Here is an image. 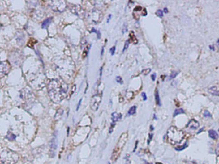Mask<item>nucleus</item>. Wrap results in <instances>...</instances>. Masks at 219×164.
<instances>
[{
	"label": "nucleus",
	"instance_id": "1",
	"mask_svg": "<svg viewBox=\"0 0 219 164\" xmlns=\"http://www.w3.org/2000/svg\"><path fill=\"white\" fill-rule=\"evenodd\" d=\"M184 132L174 126L170 127L167 131V140L172 145L180 143L184 139Z\"/></svg>",
	"mask_w": 219,
	"mask_h": 164
},
{
	"label": "nucleus",
	"instance_id": "2",
	"mask_svg": "<svg viewBox=\"0 0 219 164\" xmlns=\"http://www.w3.org/2000/svg\"><path fill=\"white\" fill-rule=\"evenodd\" d=\"M19 157L17 154L11 150H5L0 154V164H15Z\"/></svg>",
	"mask_w": 219,
	"mask_h": 164
},
{
	"label": "nucleus",
	"instance_id": "3",
	"mask_svg": "<svg viewBox=\"0 0 219 164\" xmlns=\"http://www.w3.org/2000/svg\"><path fill=\"white\" fill-rule=\"evenodd\" d=\"M127 139H128L127 133H123L122 135L121 136L119 141H118V144H117V146H119V147H117L116 148V149L114 150L113 153L112 159L114 161H115L118 159V158H119L121 149L126 144Z\"/></svg>",
	"mask_w": 219,
	"mask_h": 164
},
{
	"label": "nucleus",
	"instance_id": "4",
	"mask_svg": "<svg viewBox=\"0 0 219 164\" xmlns=\"http://www.w3.org/2000/svg\"><path fill=\"white\" fill-rule=\"evenodd\" d=\"M11 69V66L6 61H4L0 63V78L5 76L9 72Z\"/></svg>",
	"mask_w": 219,
	"mask_h": 164
},
{
	"label": "nucleus",
	"instance_id": "5",
	"mask_svg": "<svg viewBox=\"0 0 219 164\" xmlns=\"http://www.w3.org/2000/svg\"><path fill=\"white\" fill-rule=\"evenodd\" d=\"M199 126V123L197 120L192 119V120H190L188 124L187 125V127L191 128V129H197Z\"/></svg>",
	"mask_w": 219,
	"mask_h": 164
},
{
	"label": "nucleus",
	"instance_id": "6",
	"mask_svg": "<svg viewBox=\"0 0 219 164\" xmlns=\"http://www.w3.org/2000/svg\"><path fill=\"white\" fill-rule=\"evenodd\" d=\"M93 99L91 102V108L94 111H96L99 107L101 102V99H98V100L96 99L97 100H96V99L94 98Z\"/></svg>",
	"mask_w": 219,
	"mask_h": 164
},
{
	"label": "nucleus",
	"instance_id": "7",
	"mask_svg": "<svg viewBox=\"0 0 219 164\" xmlns=\"http://www.w3.org/2000/svg\"><path fill=\"white\" fill-rule=\"evenodd\" d=\"M130 41H131L134 44H137L138 42V40H137L136 36L135 35V32L134 31H131L129 34Z\"/></svg>",
	"mask_w": 219,
	"mask_h": 164
},
{
	"label": "nucleus",
	"instance_id": "8",
	"mask_svg": "<svg viewBox=\"0 0 219 164\" xmlns=\"http://www.w3.org/2000/svg\"><path fill=\"white\" fill-rule=\"evenodd\" d=\"M209 93L214 96L219 95L218 88L216 86H214L210 88L208 90Z\"/></svg>",
	"mask_w": 219,
	"mask_h": 164
},
{
	"label": "nucleus",
	"instance_id": "9",
	"mask_svg": "<svg viewBox=\"0 0 219 164\" xmlns=\"http://www.w3.org/2000/svg\"><path fill=\"white\" fill-rule=\"evenodd\" d=\"M122 115L121 114H118L116 112H114L112 114V119L113 120V123H115L116 121H118L122 118Z\"/></svg>",
	"mask_w": 219,
	"mask_h": 164
},
{
	"label": "nucleus",
	"instance_id": "10",
	"mask_svg": "<svg viewBox=\"0 0 219 164\" xmlns=\"http://www.w3.org/2000/svg\"><path fill=\"white\" fill-rule=\"evenodd\" d=\"M208 134L210 138L212 139L216 140L218 138L219 136L217 132L213 129H210L209 130Z\"/></svg>",
	"mask_w": 219,
	"mask_h": 164
},
{
	"label": "nucleus",
	"instance_id": "11",
	"mask_svg": "<svg viewBox=\"0 0 219 164\" xmlns=\"http://www.w3.org/2000/svg\"><path fill=\"white\" fill-rule=\"evenodd\" d=\"M57 148V142L56 139L55 138H53L51 141V150L53 151V153L54 151H55Z\"/></svg>",
	"mask_w": 219,
	"mask_h": 164
},
{
	"label": "nucleus",
	"instance_id": "12",
	"mask_svg": "<svg viewBox=\"0 0 219 164\" xmlns=\"http://www.w3.org/2000/svg\"><path fill=\"white\" fill-rule=\"evenodd\" d=\"M52 21V18H49L47 19H46L45 20L43 23H42V28L46 29L49 26L50 23H51Z\"/></svg>",
	"mask_w": 219,
	"mask_h": 164
},
{
	"label": "nucleus",
	"instance_id": "13",
	"mask_svg": "<svg viewBox=\"0 0 219 164\" xmlns=\"http://www.w3.org/2000/svg\"><path fill=\"white\" fill-rule=\"evenodd\" d=\"M155 101H156V103L158 105L161 106V100L160 98L159 92H158V90H156L155 91Z\"/></svg>",
	"mask_w": 219,
	"mask_h": 164
},
{
	"label": "nucleus",
	"instance_id": "14",
	"mask_svg": "<svg viewBox=\"0 0 219 164\" xmlns=\"http://www.w3.org/2000/svg\"><path fill=\"white\" fill-rule=\"evenodd\" d=\"M182 113H184V109H176L174 112V117L176 116L177 115Z\"/></svg>",
	"mask_w": 219,
	"mask_h": 164
},
{
	"label": "nucleus",
	"instance_id": "15",
	"mask_svg": "<svg viewBox=\"0 0 219 164\" xmlns=\"http://www.w3.org/2000/svg\"><path fill=\"white\" fill-rule=\"evenodd\" d=\"M136 109L137 107L135 106H133L130 109L129 111H128V114L129 115H133L135 114L136 113Z\"/></svg>",
	"mask_w": 219,
	"mask_h": 164
},
{
	"label": "nucleus",
	"instance_id": "16",
	"mask_svg": "<svg viewBox=\"0 0 219 164\" xmlns=\"http://www.w3.org/2000/svg\"><path fill=\"white\" fill-rule=\"evenodd\" d=\"M178 74V72L176 71H172V73H171L170 75V80H171V79L175 78L177 77V76Z\"/></svg>",
	"mask_w": 219,
	"mask_h": 164
},
{
	"label": "nucleus",
	"instance_id": "17",
	"mask_svg": "<svg viewBox=\"0 0 219 164\" xmlns=\"http://www.w3.org/2000/svg\"><path fill=\"white\" fill-rule=\"evenodd\" d=\"M151 71V69H150V68H148V69H145L143 70L142 71V73L144 75L146 76L149 74Z\"/></svg>",
	"mask_w": 219,
	"mask_h": 164
},
{
	"label": "nucleus",
	"instance_id": "18",
	"mask_svg": "<svg viewBox=\"0 0 219 164\" xmlns=\"http://www.w3.org/2000/svg\"><path fill=\"white\" fill-rule=\"evenodd\" d=\"M156 14L157 16L159 17L160 18H162L163 16H164L163 11L161 10L160 9L156 11Z\"/></svg>",
	"mask_w": 219,
	"mask_h": 164
},
{
	"label": "nucleus",
	"instance_id": "19",
	"mask_svg": "<svg viewBox=\"0 0 219 164\" xmlns=\"http://www.w3.org/2000/svg\"><path fill=\"white\" fill-rule=\"evenodd\" d=\"M129 40H127L126 41V42L125 43L124 47L123 49L122 50V52H124L126 50H127L128 48V47H129Z\"/></svg>",
	"mask_w": 219,
	"mask_h": 164
},
{
	"label": "nucleus",
	"instance_id": "20",
	"mask_svg": "<svg viewBox=\"0 0 219 164\" xmlns=\"http://www.w3.org/2000/svg\"><path fill=\"white\" fill-rule=\"evenodd\" d=\"M187 146V143L186 142V143H185L184 145L182 146V147H177V148H175V149H176V150H177V151H181V150L184 149V148H186Z\"/></svg>",
	"mask_w": 219,
	"mask_h": 164
},
{
	"label": "nucleus",
	"instance_id": "21",
	"mask_svg": "<svg viewBox=\"0 0 219 164\" xmlns=\"http://www.w3.org/2000/svg\"><path fill=\"white\" fill-rule=\"evenodd\" d=\"M203 116L205 117H212V115L207 110L204 111V114H203Z\"/></svg>",
	"mask_w": 219,
	"mask_h": 164
},
{
	"label": "nucleus",
	"instance_id": "22",
	"mask_svg": "<svg viewBox=\"0 0 219 164\" xmlns=\"http://www.w3.org/2000/svg\"><path fill=\"white\" fill-rule=\"evenodd\" d=\"M142 10V7L140 6H137L135 7L134 9V11H135V12H137V11H140Z\"/></svg>",
	"mask_w": 219,
	"mask_h": 164
},
{
	"label": "nucleus",
	"instance_id": "23",
	"mask_svg": "<svg viewBox=\"0 0 219 164\" xmlns=\"http://www.w3.org/2000/svg\"><path fill=\"white\" fill-rule=\"evenodd\" d=\"M116 80L117 82H119V83H120V84H122L123 83V80L122 78H121L120 77L118 76L116 78Z\"/></svg>",
	"mask_w": 219,
	"mask_h": 164
},
{
	"label": "nucleus",
	"instance_id": "24",
	"mask_svg": "<svg viewBox=\"0 0 219 164\" xmlns=\"http://www.w3.org/2000/svg\"><path fill=\"white\" fill-rule=\"evenodd\" d=\"M115 50H116V47L115 46L111 48L110 50V53H111L112 55H114V54L115 53Z\"/></svg>",
	"mask_w": 219,
	"mask_h": 164
},
{
	"label": "nucleus",
	"instance_id": "25",
	"mask_svg": "<svg viewBox=\"0 0 219 164\" xmlns=\"http://www.w3.org/2000/svg\"><path fill=\"white\" fill-rule=\"evenodd\" d=\"M92 32H94L95 33H97V35H98V38H99V39L100 38L101 34L100 32H99V31H97V30H95V29L93 28L92 30Z\"/></svg>",
	"mask_w": 219,
	"mask_h": 164
},
{
	"label": "nucleus",
	"instance_id": "26",
	"mask_svg": "<svg viewBox=\"0 0 219 164\" xmlns=\"http://www.w3.org/2000/svg\"><path fill=\"white\" fill-rule=\"evenodd\" d=\"M151 77L152 80V81H155L156 78V74L155 73L152 74L151 76Z\"/></svg>",
	"mask_w": 219,
	"mask_h": 164
},
{
	"label": "nucleus",
	"instance_id": "27",
	"mask_svg": "<svg viewBox=\"0 0 219 164\" xmlns=\"http://www.w3.org/2000/svg\"><path fill=\"white\" fill-rule=\"evenodd\" d=\"M144 100H147V96H146V94L145 92H142L141 94Z\"/></svg>",
	"mask_w": 219,
	"mask_h": 164
},
{
	"label": "nucleus",
	"instance_id": "28",
	"mask_svg": "<svg viewBox=\"0 0 219 164\" xmlns=\"http://www.w3.org/2000/svg\"><path fill=\"white\" fill-rule=\"evenodd\" d=\"M142 15L143 16H146V15H147V11H146V8L144 9V10H143V11L142 12Z\"/></svg>",
	"mask_w": 219,
	"mask_h": 164
},
{
	"label": "nucleus",
	"instance_id": "29",
	"mask_svg": "<svg viewBox=\"0 0 219 164\" xmlns=\"http://www.w3.org/2000/svg\"><path fill=\"white\" fill-rule=\"evenodd\" d=\"M133 16L134 18L135 19H136L137 20H138L140 18V16L139 15H138V14H136V13H133Z\"/></svg>",
	"mask_w": 219,
	"mask_h": 164
},
{
	"label": "nucleus",
	"instance_id": "30",
	"mask_svg": "<svg viewBox=\"0 0 219 164\" xmlns=\"http://www.w3.org/2000/svg\"><path fill=\"white\" fill-rule=\"evenodd\" d=\"M82 99H81V100H80V101H79V103H78V106H77V110H79V108H80V104H81V101H82Z\"/></svg>",
	"mask_w": 219,
	"mask_h": 164
},
{
	"label": "nucleus",
	"instance_id": "31",
	"mask_svg": "<svg viewBox=\"0 0 219 164\" xmlns=\"http://www.w3.org/2000/svg\"><path fill=\"white\" fill-rule=\"evenodd\" d=\"M127 31V27L126 26L124 25V27H123L122 30V33H124L125 32H126Z\"/></svg>",
	"mask_w": 219,
	"mask_h": 164
},
{
	"label": "nucleus",
	"instance_id": "32",
	"mask_svg": "<svg viewBox=\"0 0 219 164\" xmlns=\"http://www.w3.org/2000/svg\"><path fill=\"white\" fill-rule=\"evenodd\" d=\"M164 13H168V9L166 7H165L164 9Z\"/></svg>",
	"mask_w": 219,
	"mask_h": 164
},
{
	"label": "nucleus",
	"instance_id": "33",
	"mask_svg": "<svg viewBox=\"0 0 219 164\" xmlns=\"http://www.w3.org/2000/svg\"><path fill=\"white\" fill-rule=\"evenodd\" d=\"M209 48H210L211 49H212V50H214V46H212V45H210L209 46Z\"/></svg>",
	"mask_w": 219,
	"mask_h": 164
},
{
	"label": "nucleus",
	"instance_id": "34",
	"mask_svg": "<svg viewBox=\"0 0 219 164\" xmlns=\"http://www.w3.org/2000/svg\"><path fill=\"white\" fill-rule=\"evenodd\" d=\"M111 18V15H109V17H108V21H107V22H109L110 20V19Z\"/></svg>",
	"mask_w": 219,
	"mask_h": 164
},
{
	"label": "nucleus",
	"instance_id": "35",
	"mask_svg": "<svg viewBox=\"0 0 219 164\" xmlns=\"http://www.w3.org/2000/svg\"><path fill=\"white\" fill-rule=\"evenodd\" d=\"M104 51V50L103 48L102 51H101V55H102V54H103Z\"/></svg>",
	"mask_w": 219,
	"mask_h": 164
},
{
	"label": "nucleus",
	"instance_id": "36",
	"mask_svg": "<svg viewBox=\"0 0 219 164\" xmlns=\"http://www.w3.org/2000/svg\"></svg>",
	"mask_w": 219,
	"mask_h": 164
}]
</instances>
